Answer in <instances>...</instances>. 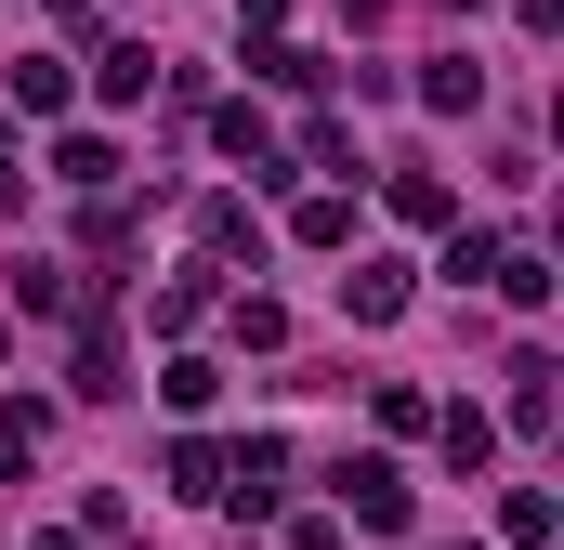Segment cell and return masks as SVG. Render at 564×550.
<instances>
[{
  "label": "cell",
  "mask_w": 564,
  "mask_h": 550,
  "mask_svg": "<svg viewBox=\"0 0 564 550\" xmlns=\"http://www.w3.org/2000/svg\"><path fill=\"white\" fill-rule=\"evenodd\" d=\"M459 550H473V538H459Z\"/></svg>",
  "instance_id": "obj_7"
},
{
  "label": "cell",
  "mask_w": 564,
  "mask_h": 550,
  "mask_svg": "<svg viewBox=\"0 0 564 550\" xmlns=\"http://www.w3.org/2000/svg\"><path fill=\"white\" fill-rule=\"evenodd\" d=\"M40 550H79V538H40Z\"/></svg>",
  "instance_id": "obj_6"
},
{
  "label": "cell",
  "mask_w": 564,
  "mask_h": 550,
  "mask_svg": "<svg viewBox=\"0 0 564 550\" xmlns=\"http://www.w3.org/2000/svg\"><path fill=\"white\" fill-rule=\"evenodd\" d=\"M40 472V407H0V485Z\"/></svg>",
  "instance_id": "obj_4"
},
{
  "label": "cell",
  "mask_w": 564,
  "mask_h": 550,
  "mask_svg": "<svg viewBox=\"0 0 564 550\" xmlns=\"http://www.w3.org/2000/svg\"><path fill=\"white\" fill-rule=\"evenodd\" d=\"M341 301H355V315H368V328H381V315H394V301H408V263H355V275H341Z\"/></svg>",
  "instance_id": "obj_2"
},
{
  "label": "cell",
  "mask_w": 564,
  "mask_h": 550,
  "mask_svg": "<svg viewBox=\"0 0 564 550\" xmlns=\"http://www.w3.org/2000/svg\"><path fill=\"white\" fill-rule=\"evenodd\" d=\"M512 432H552V367H539V354L512 367Z\"/></svg>",
  "instance_id": "obj_3"
},
{
  "label": "cell",
  "mask_w": 564,
  "mask_h": 550,
  "mask_svg": "<svg viewBox=\"0 0 564 550\" xmlns=\"http://www.w3.org/2000/svg\"><path fill=\"white\" fill-rule=\"evenodd\" d=\"M13 301H26V315H66L79 288H66V263H13Z\"/></svg>",
  "instance_id": "obj_5"
},
{
  "label": "cell",
  "mask_w": 564,
  "mask_h": 550,
  "mask_svg": "<svg viewBox=\"0 0 564 550\" xmlns=\"http://www.w3.org/2000/svg\"><path fill=\"white\" fill-rule=\"evenodd\" d=\"M341 498H355V525H381V538L408 525V472H394V459H341Z\"/></svg>",
  "instance_id": "obj_1"
}]
</instances>
